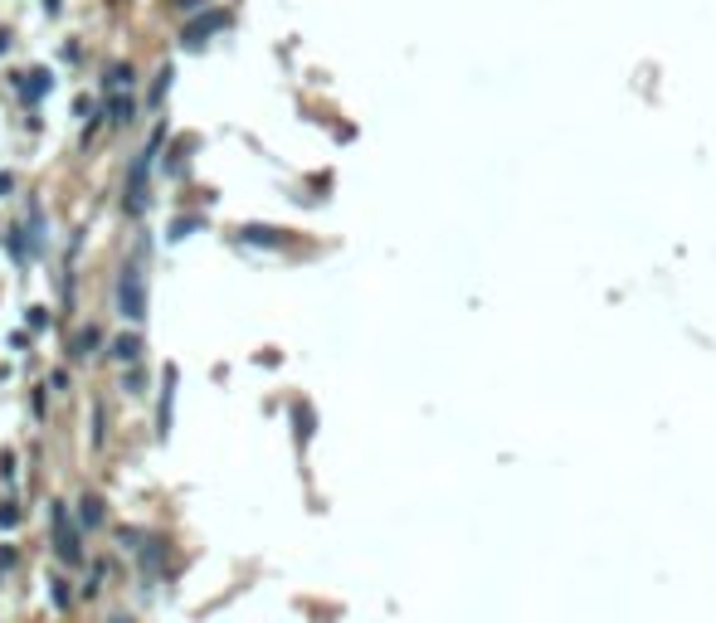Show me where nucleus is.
Segmentation results:
<instances>
[{"label":"nucleus","instance_id":"nucleus-1","mask_svg":"<svg viewBox=\"0 0 716 623\" xmlns=\"http://www.w3.org/2000/svg\"><path fill=\"white\" fill-rule=\"evenodd\" d=\"M161 141H166V127H156V136H151V141L137 151V161H132V171H127V195H122V210H127L132 219L146 215V176H151V166H156Z\"/></svg>","mask_w":716,"mask_h":623},{"label":"nucleus","instance_id":"nucleus-2","mask_svg":"<svg viewBox=\"0 0 716 623\" xmlns=\"http://www.w3.org/2000/svg\"><path fill=\"white\" fill-rule=\"evenodd\" d=\"M117 312H122L127 322H141V317H146V288H141V263L137 258L122 263V273H117Z\"/></svg>","mask_w":716,"mask_h":623},{"label":"nucleus","instance_id":"nucleus-3","mask_svg":"<svg viewBox=\"0 0 716 623\" xmlns=\"http://www.w3.org/2000/svg\"><path fill=\"white\" fill-rule=\"evenodd\" d=\"M49 526H54V555L64 565H83V536H79V526L69 521L64 502H49Z\"/></svg>","mask_w":716,"mask_h":623},{"label":"nucleus","instance_id":"nucleus-4","mask_svg":"<svg viewBox=\"0 0 716 623\" xmlns=\"http://www.w3.org/2000/svg\"><path fill=\"white\" fill-rule=\"evenodd\" d=\"M171 405H176V365L161 370V400H156V438H171Z\"/></svg>","mask_w":716,"mask_h":623},{"label":"nucleus","instance_id":"nucleus-5","mask_svg":"<svg viewBox=\"0 0 716 623\" xmlns=\"http://www.w3.org/2000/svg\"><path fill=\"white\" fill-rule=\"evenodd\" d=\"M220 25H224L220 10H205L200 20H191V25L181 29V49H200V44H205V34H210V29H220Z\"/></svg>","mask_w":716,"mask_h":623},{"label":"nucleus","instance_id":"nucleus-6","mask_svg":"<svg viewBox=\"0 0 716 623\" xmlns=\"http://www.w3.org/2000/svg\"><path fill=\"white\" fill-rule=\"evenodd\" d=\"M103 117H108L112 127H127V122L137 117V103H132V93H112L108 103H103Z\"/></svg>","mask_w":716,"mask_h":623},{"label":"nucleus","instance_id":"nucleus-7","mask_svg":"<svg viewBox=\"0 0 716 623\" xmlns=\"http://www.w3.org/2000/svg\"><path fill=\"white\" fill-rule=\"evenodd\" d=\"M108 355H112V360H122V365L141 360V336H137V331H122V336H112V341H108Z\"/></svg>","mask_w":716,"mask_h":623},{"label":"nucleus","instance_id":"nucleus-8","mask_svg":"<svg viewBox=\"0 0 716 623\" xmlns=\"http://www.w3.org/2000/svg\"><path fill=\"white\" fill-rule=\"evenodd\" d=\"M15 88L25 93L29 103H39V98L49 93V74H44V69H34V74H15Z\"/></svg>","mask_w":716,"mask_h":623},{"label":"nucleus","instance_id":"nucleus-9","mask_svg":"<svg viewBox=\"0 0 716 623\" xmlns=\"http://www.w3.org/2000/svg\"><path fill=\"white\" fill-rule=\"evenodd\" d=\"M127 88H132V64H122V59H117V64L108 69V78H103V93L112 98V93H127Z\"/></svg>","mask_w":716,"mask_h":623},{"label":"nucleus","instance_id":"nucleus-10","mask_svg":"<svg viewBox=\"0 0 716 623\" xmlns=\"http://www.w3.org/2000/svg\"><path fill=\"white\" fill-rule=\"evenodd\" d=\"M49 599H54L59 614H69V609H74V589H69V579H64V574H54V579H49Z\"/></svg>","mask_w":716,"mask_h":623},{"label":"nucleus","instance_id":"nucleus-11","mask_svg":"<svg viewBox=\"0 0 716 623\" xmlns=\"http://www.w3.org/2000/svg\"><path fill=\"white\" fill-rule=\"evenodd\" d=\"M79 521H83V526H103V497H93V492H88V497L79 502Z\"/></svg>","mask_w":716,"mask_h":623},{"label":"nucleus","instance_id":"nucleus-12","mask_svg":"<svg viewBox=\"0 0 716 623\" xmlns=\"http://www.w3.org/2000/svg\"><path fill=\"white\" fill-rule=\"evenodd\" d=\"M244 239H248V244H268V248H273V244H283V234H278L273 224H248V229H244Z\"/></svg>","mask_w":716,"mask_h":623},{"label":"nucleus","instance_id":"nucleus-13","mask_svg":"<svg viewBox=\"0 0 716 623\" xmlns=\"http://www.w3.org/2000/svg\"><path fill=\"white\" fill-rule=\"evenodd\" d=\"M93 346H98V326H83L79 336H74V351H69V355H88Z\"/></svg>","mask_w":716,"mask_h":623},{"label":"nucleus","instance_id":"nucleus-14","mask_svg":"<svg viewBox=\"0 0 716 623\" xmlns=\"http://www.w3.org/2000/svg\"><path fill=\"white\" fill-rule=\"evenodd\" d=\"M293 419H298V438L307 443V438H312V409H307V405H298V409H293Z\"/></svg>","mask_w":716,"mask_h":623},{"label":"nucleus","instance_id":"nucleus-15","mask_svg":"<svg viewBox=\"0 0 716 623\" xmlns=\"http://www.w3.org/2000/svg\"><path fill=\"white\" fill-rule=\"evenodd\" d=\"M166 88H171V69H161V74H156V88H151V108H156V103L166 98Z\"/></svg>","mask_w":716,"mask_h":623},{"label":"nucleus","instance_id":"nucleus-16","mask_svg":"<svg viewBox=\"0 0 716 623\" xmlns=\"http://www.w3.org/2000/svg\"><path fill=\"white\" fill-rule=\"evenodd\" d=\"M191 229H200V219H176V224H171V239H186Z\"/></svg>","mask_w":716,"mask_h":623},{"label":"nucleus","instance_id":"nucleus-17","mask_svg":"<svg viewBox=\"0 0 716 623\" xmlns=\"http://www.w3.org/2000/svg\"><path fill=\"white\" fill-rule=\"evenodd\" d=\"M127 395H146V375H141V370L127 375Z\"/></svg>","mask_w":716,"mask_h":623},{"label":"nucleus","instance_id":"nucleus-18","mask_svg":"<svg viewBox=\"0 0 716 623\" xmlns=\"http://www.w3.org/2000/svg\"><path fill=\"white\" fill-rule=\"evenodd\" d=\"M15 521H20V512H15V502H5V507H0V526H15Z\"/></svg>","mask_w":716,"mask_h":623},{"label":"nucleus","instance_id":"nucleus-19","mask_svg":"<svg viewBox=\"0 0 716 623\" xmlns=\"http://www.w3.org/2000/svg\"><path fill=\"white\" fill-rule=\"evenodd\" d=\"M25 322H29V331H39V326H44V307H29Z\"/></svg>","mask_w":716,"mask_h":623},{"label":"nucleus","instance_id":"nucleus-20","mask_svg":"<svg viewBox=\"0 0 716 623\" xmlns=\"http://www.w3.org/2000/svg\"><path fill=\"white\" fill-rule=\"evenodd\" d=\"M176 10H186V15H195V10H205V0H176Z\"/></svg>","mask_w":716,"mask_h":623},{"label":"nucleus","instance_id":"nucleus-21","mask_svg":"<svg viewBox=\"0 0 716 623\" xmlns=\"http://www.w3.org/2000/svg\"><path fill=\"white\" fill-rule=\"evenodd\" d=\"M10 186H15V176H10V171H0V195H10Z\"/></svg>","mask_w":716,"mask_h":623},{"label":"nucleus","instance_id":"nucleus-22","mask_svg":"<svg viewBox=\"0 0 716 623\" xmlns=\"http://www.w3.org/2000/svg\"><path fill=\"white\" fill-rule=\"evenodd\" d=\"M5 49H10V29H0V54H5Z\"/></svg>","mask_w":716,"mask_h":623},{"label":"nucleus","instance_id":"nucleus-23","mask_svg":"<svg viewBox=\"0 0 716 623\" xmlns=\"http://www.w3.org/2000/svg\"><path fill=\"white\" fill-rule=\"evenodd\" d=\"M108 623H132V619H127V614H117V619H108Z\"/></svg>","mask_w":716,"mask_h":623}]
</instances>
